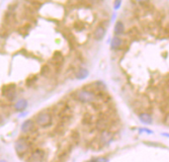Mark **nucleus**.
<instances>
[{"label": "nucleus", "mask_w": 169, "mask_h": 162, "mask_svg": "<svg viewBox=\"0 0 169 162\" xmlns=\"http://www.w3.org/2000/svg\"><path fill=\"white\" fill-rule=\"evenodd\" d=\"M75 99L83 104H91L97 100V95L92 90L80 89L75 92Z\"/></svg>", "instance_id": "nucleus-1"}, {"label": "nucleus", "mask_w": 169, "mask_h": 162, "mask_svg": "<svg viewBox=\"0 0 169 162\" xmlns=\"http://www.w3.org/2000/svg\"><path fill=\"white\" fill-rule=\"evenodd\" d=\"M34 121L40 128H49L52 125V115L50 112H41L35 117Z\"/></svg>", "instance_id": "nucleus-2"}, {"label": "nucleus", "mask_w": 169, "mask_h": 162, "mask_svg": "<svg viewBox=\"0 0 169 162\" xmlns=\"http://www.w3.org/2000/svg\"><path fill=\"white\" fill-rule=\"evenodd\" d=\"M31 148V144L29 141L26 137H20L15 142V151L17 152V154L20 155H25L26 153L29 152Z\"/></svg>", "instance_id": "nucleus-3"}, {"label": "nucleus", "mask_w": 169, "mask_h": 162, "mask_svg": "<svg viewBox=\"0 0 169 162\" xmlns=\"http://www.w3.org/2000/svg\"><path fill=\"white\" fill-rule=\"evenodd\" d=\"M46 159V151L42 148H36L30 154L29 160L31 162H44Z\"/></svg>", "instance_id": "nucleus-4"}, {"label": "nucleus", "mask_w": 169, "mask_h": 162, "mask_svg": "<svg viewBox=\"0 0 169 162\" xmlns=\"http://www.w3.org/2000/svg\"><path fill=\"white\" fill-rule=\"evenodd\" d=\"M113 133L109 130L103 131V132H100V135H99V141L101 144L103 145H108V144L113 141Z\"/></svg>", "instance_id": "nucleus-5"}, {"label": "nucleus", "mask_w": 169, "mask_h": 162, "mask_svg": "<svg viewBox=\"0 0 169 162\" xmlns=\"http://www.w3.org/2000/svg\"><path fill=\"white\" fill-rule=\"evenodd\" d=\"M35 127H36V124H35V121L32 119H28L26 121H24L21 125V132L23 133H29L35 130Z\"/></svg>", "instance_id": "nucleus-6"}, {"label": "nucleus", "mask_w": 169, "mask_h": 162, "mask_svg": "<svg viewBox=\"0 0 169 162\" xmlns=\"http://www.w3.org/2000/svg\"><path fill=\"white\" fill-rule=\"evenodd\" d=\"M95 127L99 132H103V131H106L109 129L110 122L106 118H100V119H98L97 122H96Z\"/></svg>", "instance_id": "nucleus-7"}, {"label": "nucleus", "mask_w": 169, "mask_h": 162, "mask_svg": "<svg viewBox=\"0 0 169 162\" xmlns=\"http://www.w3.org/2000/svg\"><path fill=\"white\" fill-rule=\"evenodd\" d=\"M28 107V100L21 98L14 104V110L16 112H23L27 109Z\"/></svg>", "instance_id": "nucleus-8"}, {"label": "nucleus", "mask_w": 169, "mask_h": 162, "mask_svg": "<svg viewBox=\"0 0 169 162\" xmlns=\"http://www.w3.org/2000/svg\"><path fill=\"white\" fill-rule=\"evenodd\" d=\"M139 119L144 125H151L153 122L152 117H151L150 114H148V112H140L139 114Z\"/></svg>", "instance_id": "nucleus-9"}, {"label": "nucleus", "mask_w": 169, "mask_h": 162, "mask_svg": "<svg viewBox=\"0 0 169 162\" xmlns=\"http://www.w3.org/2000/svg\"><path fill=\"white\" fill-rule=\"evenodd\" d=\"M105 34H106L105 28L102 27V26H99V27H97L96 30L94 31V39H95L96 41L103 40V38L105 37Z\"/></svg>", "instance_id": "nucleus-10"}, {"label": "nucleus", "mask_w": 169, "mask_h": 162, "mask_svg": "<svg viewBox=\"0 0 169 162\" xmlns=\"http://www.w3.org/2000/svg\"><path fill=\"white\" fill-rule=\"evenodd\" d=\"M88 76H89V71L87 70L86 68H84V67L79 68L75 73V77H76V79H78V80H84V79H86Z\"/></svg>", "instance_id": "nucleus-11"}, {"label": "nucleus", "mask_w": 169, "mask_h": 162, "mask_svg": "<svg viewBox=\"0 0 169 162\" xmlns=\"http://www.w3.org/2000/svg\"><path fill=\"white\" fill-rule=\"evenodd\" d=\"M122 39L119 38V37H114L113 39H112L111 41V49L112 50H118L121 48V46H122Z\"/></svg>", "instance_id": "nucleus-12"}, {"label": "nucleus", "mask_w": 169, "mask_h": 162, "mask_svg": "<svg viewBox=\"0 0 169 162\" xmlns=\"http://www.w3.org/2000/svg\"><path fill=\"white\" fill-rule=\"evenodd\" d=\"M124 31H125L124 24H123L121 21L117 22L115 25V28H114V33H115L116 36L118 37V36H120V35H122L123 33H124Z\"/></svg>", "instance_id": "nucleus-13"}, {"label": "nucleus", "mask_w": 169, "mask_h": 162, "mask_svg": "<svg viewBox=\"0 0 169 162\" xmlns=\"http://www.w3.org/2000/svg\"><path fill=\"white\" fill-rule=\"evenodd\" d=\"M109 159L106 158V157H96V158H93L90 160V162H108Z\"/></svg>", "instance_id": "nucleus-14"}, {"label": "nucleus", "mask_w": 169, "mask_h": 162, "mask_svg": "<svg viewBox=\"0 0 169 162\" xmlns=\"http://www.w3.org/2000/svg\"><path fill=\"white\" fill-rule=\"evenodd\" d=\"M121 4H122V0H115L114 1V9L118 10L121 7Z\"/></svg>", "instance_id": "nucleus-15"}, {"label": "nucleus", "mask_w": 169, "mask_h": 162, "mask_svg": "<svg viewBox=\"0 0 169 162\" xmlns=\"http://www.w3.org/2000/svg\"><path fill=\"white\" fill-rule=\"evenodd\" d=\"M139 132H144V133H149V135H151V133H153L152 131H150L149 129H146V128H140L139 129Z\"/></svg>", "instance_id": "nucleus-16"}, {"label": "nucleus", "mask_w": 169, "mask_h": 162, "mask_svg": "<svg viewBox=\"0 0 169 162\" xmlns=\"http://www.w3.org/2000/svg\"><path fill=\"white\" fill-rule=\"evenodd\" d=\"M162 135H164V137H169V133H161Z\"/></svg>", "instance_id": "nucleus-17"}, {"label": "nucleus", "mask_w": 169, "mask_h": 162, "mask_svg": "<svg viewBox=\"0 0 169 162\" xmlns=\"http://www.w3.org/2000/svg\"><path fill=\"white\" fill-rule=\"evenodd\" d=\"M0 162H7V161L4 160V159H0Z\"/></svg>", "instance_id": "nucleus-18"}, {"label": "nucleus", "mask_w": 169, "mask_h": 162, "mask_svg": "<svg viewBox=\"0 0 169 162\" xmlns=\"http://www.w3.org/2000/svg\"><path fill=\"white\" fill-rule=\"evenodd\" d=\"M137 2H144V1H146V0H137Z\"/></svg>", "instance_id": "nucleus-19"}, {"label": "nucleus", "mask_w": 169, "mask_h": 162, "mask_svg": "<svg viewBox=\"0 0 169 162\" xmlns=\"http://www.w3.org/2000/svg\"><path fill=\"white\" fill-rule=\"evenodd\" d=\"M85 162H90V160L89 161H85Z\"/></svg>", "instance_id": "nucleus-20"}]
</instances>
